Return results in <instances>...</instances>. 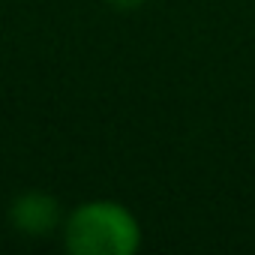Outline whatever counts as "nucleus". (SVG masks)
<instances>
[{
	"mask_svg": "<svg viewBox=\"0 0 255 255\" xmlns=\"http://www.w3.org/2000/svg\"><path fill=\"white\" fill-rule=\"evenodd\" d=\"M63 243L72 255H135L141 225L120 201L93 198L63 219Z\"/></svg>",
	"mask_w": 255,
	"mask_h": 255,
	"instance_id": "obj_1",
	"label": "nucleus"
},
{
	"mask_svg": "<svg viewBox=\"0 0 255 255\" xmlns=\"http://www.w3.org/2000/svg\"><path fill=\"white\" fill-rule=\"evenodd\" d=\"M9 222L27 234V237H48L51 231H57V225L63 222L60 213V201L48 192H21L12 204H9Z\"/></svg>",
	"mask_w": 255,
	"mask_h": 255,
	"instance_id": "obj_2",
	"label": "nucleus"
},
{
	"mask_svg": "<svg viewBox=\"0 0 255 255\" xmlns=\"http://www.w3.org/2000/svg\"><path fill=\"white\" fill-rule=\"evenodd\" d=\"M108 3H111L114 9H138L144 0H108Z\"/></svg>",
	"mask_w": 255,
	"mask_h": 255,
	"instance_id": "obj_3",
	"label": "nucleus"
}]
</instances>
